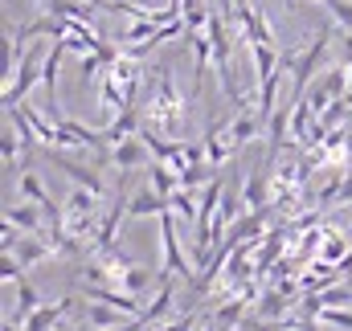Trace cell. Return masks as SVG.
Here are the masks:
<instances>
[{
	"label": "cell",
	"mask_w": 352,
	"mask_h": 331,
	"mask_svg": "<svg viewBox=\"0 0 352 331\" xmlns=\"http://www.w3.org/2000/svg\"><path fill=\"white\" fill-rule=\"evenodd\" d=\"M74 311V299H62V303H41L25 323H21V331H58V323H62V315H70Z\"/></svg>",
	"instance_id": "30bf717a"
},
{
	"label": "cell",
	"mask_w": 352,
	"mask_h": 331,
	"mask_svg": "<svg viewBox=\"0 0 352 331\" xmlns=\"http://www.w3.org/2000/svg\"><path fill=\"white\" fill-rule=\"evenodd\" d=\"M192 328H197L192 315H176L173 323H156V331H192Z\"/></svg>",
	"instance_id": "484cf974"
},
{
	"label": "cell",
	"mask_w": 352,
	"mask_h": 331,
	"mask_svg": "<svg viewBox=\"0 0 352 331\" xmlns=\"http://www.w3.org/2000/svg\"><path fill=\"white\" fill-rule=\"evenodd\" d=\"M320 319H324L328 328L352 331V311H344V307H320Z\"/></svg>",
	"instance_id": "cb8c5ba5"
},
{
	"label": "cell",
	"mask_w": 352,
	"mask_h": 331,
	"mask_svg": "<svg viewBox=\"0 0 352 331\" xmlns=\"http://www.w3.org/2000/svg\"><path fill=\"white\" fill-rule=\"evenodd\" d=\"M16 192H21V201H33V205H41V209H45V205H54V196H50V184H45L37 172H29V168L16 176Z\"/></svg>",
	"instance_id": "9a60e30c"
},
{
	"label": "cell",
	"mask_w": 352,
	"mask_h": 331,
	"mask_svg": "<svg viewBox=\"0 0 352 331\" xmlns=\"http://www.w3.org/2000/svg\"><path fill=\"white\" fill-rule=\"evenodd\" d=\"M160 213H168V196H160L152 184L131 188V201H127V221H144V217H160Z\"/></svg>",
	"instance_id": "ba28073f"
},
{
	"label": "cell",
	"mask_w": 352,
	"mask_h": 331,
	"mask_svg": "<svg viewBox=\"0 0 352 331\" xmlns=\"http://www.w3.org/2000/svg\"><path fill=\"white\" fill-rule=\"evenodd\" d=\"M160 221V253H164V262H160V270H168V274H176V278H192L197 274V266L184 258V249H180V238H176V217L173 209L168 213H160L156 217Z\"/></svg>",
	"instance_id": "277c9868"
},
{
	"label": "cell",
	"mask_w": 352,
	"mask_h": 331,
	"mask_svg": "<svg viewBox=\"0 0 352 331\" xmlns=\"http://www.w3.org/2000/svg\"><path fill=\"white\" fill-rule=\"evenodd\" d=\"M349 156H352V131H349Z\"/></svg>",
	"instance_id": "83f0119b"
},
{
	"label": "cell",
	"mask_w": 352,
	"mask_h": 331,
	"mask_svg": "<svg viewBox=\"0 0 352 331\" xmlns=\"http://www.w3.org/2000/svg\"><path fill=\"white\" fill-rule=\"evenodd\" d=\"M148 184L160 192V196H173L176 188H180V172L173 164H164V160H152L148 164Z\"/></svg>",
	"instance_id": "ac0fdd59"
},
{
	"label": "cell",
	"mask_w": 352,
	"mask_h": 331,
	"mask_svg": "<svg viewBox=\"0 0 352 331\" xmlns=\"http://www.w3.org/2000/svg\"><path fill=\"white\" fill-rule=\"evenodd\" d=\"M45 160L50 164H58L78 188H90V192H98V196H107V184H102V172L98 168H87V164H78V160H70V156H62L58 148H45Z\"/></svg>",
	"instance_id": "5b68a950"
},
{
	"label": "cell",
	"mask_w": 352,
	"mask_h": 331,
	"mask_svg": "<svg viewBox=\"0 0 352 331\" xmlns=\"http://www.w3.org/2000/svg\"><path fill=\"white\" fill-rule=\"evenodd\" d=\"M127 319H131V315H127ZM87 323H90V328H102V331L127 328L119 307H107V303H90V299H87Z\"/></svg>",
	"instance_id": "e0dca14e"
},
{
	"label": "cell",
	"mask_w": 352,
	"mask_h": 331,
	"mask_svg": "<svg viewBox=\"0 0 352 331\" xmlns=\"http://www.w3.org/2000/svg\"><path fill=\"white\" fill-rule=\"evenodd\" d=\"M168 209H173L176 217H180V221H188V225H197V213H201V205H197V201H192V196H188L184 188H176L173 196H168Z\"/></svg>",
	"instance_id": "44dd1931"
},
{
	"label": "cell",
	"mask_w": 352,
	"mask_h": 331,
	"mask_svg": "<svg viewBox=\"0 0 352 331\" xmlns=\"http://www.w3.org/2000/svg\"><path fill=\"white\" fill-rule=\"evenodd\" d=\"M152 282H160V278H152V270H148V266H140V262L119 278V286H123L127 295H135V299H144V295L152 290Z\"/></svg>",
	"instance_id": "ffe728a7"
},
{
	"label": "cell",
	"mask_w": 352,
	"mask_h": 331,
	"mask_svg": "<svg viewBox=\"0 0 352 331\" xmlns=\"http://www.w3.org/2000/svg\"><path fill=\"white\" fill-rule=\"evenodd\" d=\"M238 29H242V41H246V45H278V41H274V29H270V21H266V12L254 8V4L238 8Z\"/></svg>",
	"instance_id": "8992f818"
},
{
	"label": "cell",
	"mask_w": 352,
	"mask_h": 331,
	"mask_svg": "<svg viewBox=\"0 0 352 331\" xmlns=\"http://www.w3.org/2000/svg\"><path fill=\"white\" fill-rule=\"evenodd\" d=\"M111 164L119 168V172H140V168L152 164V152H148V144L140 135H131V139L111 144Z\"/></svg>",
	"instance_id": "52a82bcc"
},
{
	"label": "cell",
	"mask_w": 352,
	"mask_h": 331,
	"mask_svg": "<svg viewBox=\"0 0 352 331\" xmlns=\"http://www.w3.org/2000/svg\"><path fill=\"white\" fill-rule=\"evenodd\" d=\"M283 66V54L278 45H250V70H254V82H263L270 74H278Z\"/></svg>",
	"instance_id": "5bb4252c"
},
{
	"label": "cell",
	"mask_w": 352,
	"mask_h": 331,
	"mask_svg": "<svg viewBox=\"0 0 352 331\" xmlns=\"http://www.w3.org/2000/svg\"><path fill=\"white\" fill-rule=\"evenodd\" d=\"M246 307H250V295H242V299H230L226 307H217V319H213V323H217V328H221V323H226V328H234V323H238V315H242Z\"/></svg>",
	"instance_id": "603a6c76"
},
{
	"label": "cell",
	"mask_w": 352,
	"mask_h": 331,
	"mask_svg": "<svg viewBox=\"0 0 352 331\" xmlns=\"http://www.w3.org/2000/svg\"><path fill=\"white\" fill-rule=\"evenodd\" d=\"M324 8H328V16H332V25H340L344 33L352 37V0H320Z\"/></svg>",
	"instance_id": "7402d4cb"
},
{
	"label": "cell",
	"mask_w": 352,
	"mask_h": 331,
	"mask_svg": "<svg viewBox=\"0 0 352 331\" xmlns=\"http://www.w3.org/2000/svg\"><path fill=\"white\" fill-rule=\"evenodd\" d=\"M50 249H54V246H50V238H33V233H25V238H21V246L12 249V253H16V262L29 270V266L45 262V258H50Z\"/></svg>",
	"instance_id": "d6986e66"
},
{
	"label": "cell",
	"mask_w": 352,
	"mask_h": 331,
	"mask_svg": "<svg viewBox=\"0 0 352 331\" xmlns=\"http://www.w3.org/2000/svg\"><path fill=\"white\" fill-rule=\"evenodd\" d=\"M12 295H16V307L4 315V319H16V323H25L37 307H41V295H37V286L29 282V278H21V282H12Z\"/></svg>",
	"instance_id": "4fadbf2b"
},
{
	"label": "cell",
	"mask_w": 352,
	"mask_h": 331,
	"mask_svg": "<svg viewBox=\"0 0 352 331\" xmlns=\"http://www.w3.org/2000/svg\"><path fill=\"white\" fill-rule=\"evenodd\" d=\"M192 331H217V323H213V319H205L201 328H192Z\"/></svg>",
	"instance_id": "4316f807"
},
{
	"label": "cell",
	"mask_w": 352,
	"mask_h": 331,
	"mask_svg": "<svg viewBox=\"0 0 352 331\" xmlns=\"http://www.w3.org/2000/svg\"><path fill=\"white\" fill-rule=\"evenodd\" d=\"M144 123L156 127L160 135H164V131L176 135L180 123H184V98H180V90H176V82H173V66H168V62H160L156 74H152V94H148V102H144Z\"/></svg>",
	"instance_id": "6da1fadb"
},
{
	"label": "cell",
	"mask_w": 352,
	"mask_h": 331,
	"mask_svg": "<svg viewBox=\"0 0 352 331\" xmlns=\"http://www.w3.org/2000/svg\"><path fill=\"white\" fill-rule=\"evenodd\" d=\"M324 238H328V246L320 249V253H324V262H340V258H344V238H340V233H332V229H328Z\"/></svg>",
	"instance_id": "d4e9b609"
},
{
	"label": "cell",
	"mask_w": 352,
	"mask_h": 331,
	"mask_svg": "<svg viewBox=\"0 0 352 331\" xmlns=\"http://www.w3.org/2000/svg\"><path fill=\"white\" fill-rule=\"evenodd\" d=\"M50 45H54V41H41V45H29V49H25L16 74L4 78V106H21V102H29V90L41 86V70H45V54H50Z\"/></svg>",
	"instance_id": "3957f363"
},
{
	"label": "cell",
	"mask_w": 352,
	"mask_h": 331,
	"mask_svg": "<svg viewBox=\"0 0 352 331\" xmlns=\"http://www.w3.org/2000/svg\"><path fill=\"white\" fill-rule=\"evenodd\" d=\"M188 45H192V94H197L213 66V41H209V33H188Z\"/></svg>",
	"instance_id": "7c38bea8"
},
{
	"label": "cell",
	"mask_w": 352,
	"mask_h": 331,
	"mask_svg": "<svg viewBox=\"0 0 352 331\" xmlns=\"http://www.w3.org/2000/svg\"><path fill=\"white\" fill-rule=\"evenodd\" d=\"M230 131H234V144H238V148H246V144H250V139L263 131V119H258V111H254V106H242V111L234 115Z\"/></svg>",
	"instance_id": "2e32d148"
},
{
	"label": "cell",
	"mask_w": 352,
	"mask_h": 331,
	"mask_svg": "<svg viewBox=\"0 0 352 331\" xmlns=\"http://www.w3.org/2000/svg\"><path fill=\"white\" fill-rule=\"evenodd\" d=\"M41 217H45V209L33 205V201H25V205H8V209H4V221H12L21 233H33V238H45V233H41Z\"/></svg>",
	"instance_id": "8fae6325"
},
{
	"label": "cell",
	"mask_w": 352,
	"mask_h": 331,
	"mask_svg": "<svg viewBox=\"0 0 352 331\" xmlns=\"http://www.w3.org/2000/svg\"><path fill=\"white\" fill-rule=\"evenodd\" d=\"M37 4H41V8H45V4H50V0H37Z\"/></svg>",
	"instance_id": "f1b7e54d"
},
{
	"label": "cell",
	"mask_w": 352,
	"mask_h": 331,
	"mask_svg": "<svg viewBox=\"0 0 352 331\" xmlns=\"http://www.w3.org/2000/svg\"><path fill=\"white\" fill-rule=\"evenodd\" d=\"M328 45H332V25H320V33L307 41V49L291 58V94H287V102H303V94L311 90L316 70L328 58Z\"/></svg>",
	"instance_id": "7a4b0ae2"
},
{
	"label": "cell",
	"mask_w": 352,
	"mask_h": 331,
	"mask_svg": "<svg viewBox=\"0 0 352 331\" xmlns=\"http://www.w3.org/2000/svg\"><path fill=\"white\" fill-rule=\"evenodd\" d=\"M234 152H242V148L234 144V131H230V123H213V127L205 131V156H209V164L221 168L226 160H234Z\"/></svg>",
	"instance_id": "9c48e42d"
},
{
	"label": "cell",
	"mask_w": 352,
	"mask_h": 331,
	"mask_svg": "<svg viewBox=\"0 0 352 331\" xmlns=\"http://www.w3.org/2000/svg\"><path fill=\"white\" fill-rule=\"evenodd\" d=\"M90 331H102V328H90ZM119 331H123V328H119Z\"/></svg>",
	"instance_id": "f546056e"
}]
</instances>
